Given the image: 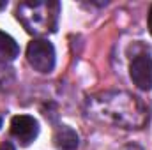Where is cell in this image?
Listing matches in <instances>:
<instances>
[{"label": "cell", "instance_id": "3957f363", "mask_svg": "<svg viewBox=\"0 0 152 150\" xmlns=\"http://www.w3.org/2000/svg\"><path fill=\"white\" fill-rule=\"evenodd\" d=\"M28 64L42 74H48L55 67V48L46 39H34L27 46Z\"/></svg>", "mask_w": 152, "mask_h": 150}, {"label": "cell", "instance_id": "277c9868", "mask_svg": "<svg viewBox=\"0 0 152 150\" xmlns=\"http://www.w3.org/2000/svg\"><path fill=\"white\" fill-rule=\"evenodd\" d=\"M11 134L23 145H30L39 134L37 120L30 115H16L11 120Z\"/></svg>", "mask_w": 152, "mask_h": 150}, {"label": "cell", "instance_id": "6da1fadb", "mask_svg": "<svg viewBox=\"0 0 152 150\" xmlns=\"http://www.w3.org/2000/svg\"><path fill=\"white\" fill-rule=\"evenodd\" d=\"M97 103L101 104L103 118L113 122L115 125L133 129L145 124L147 111L140 99L134 95H129L126 92H113L103 95L101 99H97Z\"/></svg>", "mask_w": 152, "mask_h": 150}, {"label": "cell", "instance_id": "ba28073f", "mask_svg": "<svg viewBox=\"0 0 152 150\" xmlns=\"http://www.w3.org/2000/svg\"><path fill=\"white\" fill-rule=\"evenodd\" d=\"M120 150H143L140 145H136V143H129V145H126V147H122Z\"/></svg>", "mask_w": 152, "mask_h": 150}, {"label": "cell", "instance_id": "30bf717a", "mask_svg": "<svg viewBox=\"0 0 152 150\" xmlns=\"http://www.w3.org/2000/svg\"><path fill=\"white\" fill-rule=\"evenodd\" d=\"M0 150H14V147H12L9 141H2V143H0Z\"/></svg>", "mask_w": 152, "mask_h": 150}, {"label": "cell", "instance_id": "9c48e42d", "mask_svg": "<svg viewBox=\"0 0 152 150\" xmlns=\"http://www.w3.org/2000/svg\"><path fill=\"white\" fill-rule=\"evenodd\" d=\"M147 25H149V32H151V36H152V5H151V9H149V14H147Z\"/></svg>", "mask_w": 152, "mask_h": 150}, {"label": "cell", "instance_id": "7c38bea8", "mask_svg": "<svg viewBox=\"0 0 152 150\" xmlns=\"http://www.w3.org/2000/svg\"><path fill=\"white\" fill-rule=\"evenodd\" d=\"M0 127H2V117H0Z\"/></svg>", "mask_w": 152, "mask_h": 150}, {"label": "cell", "instance_id": "52a82bcc", "mask_svg": "<svg viewBox=\"0 0 152 150\" xmlns=\"http://www.w3.org/2000/svg\"><path fill=\"white\" fill-rule=\"evenodd\" d=\"M20 55V46L9 34L0 30V60H14Z\"/></svg>", "mask_w": 152, "mask_h": 150}, {"label": "cell", "instance_id": "8fae6325", "mask_svg": "<svg viewBox=\"0 0 152 150\" xmlns=\"http://www.w3.org/2000/svg\"><path fill=\"white\" fill-rule=\"evenodd\" d=\"M5 7H7V2H5V0H0V11L5 9Z\"/></svg>", "mask_w": 152, "mask_h": 150}, {"label": "cell", "instance_id": "8992f818", "mask_svg": "<svg viewBox=\"0 0 152 150\" xmlns=\"http://www.w3.org/2000/svg\"><path fill=\"white\" fill-rule=\"evenodd\" d=\"M80 143L78 133L69 125H60L53 133V145L57 150H76Z\"/></svg>", "mask_w": 152, "mask_h": 150}, {"label": "cell", "instance_id": "5b68a950", "mask_svg": "<svg viewBox=\"0 0 152 150\" xmlns=\"http://www.w3.org/2000/svg\"><path fill=\"white\" fill-rule=\"evenodd\" d=\"M133 83L142 90H152V58L149 55H138L129 66Z\"/></svg>", "mask_w": 152, "mask_h": 150}, {"label": "cell", "instance_id": "7a4b0ae2", "mask_svg": "<svg viewBox=\"0 0 152 150\" xmlns=\"http://www.w3.org/2000/svg\"><path fill=\"white\" fill-rule=\"evenodd\" d=\"M60 14L58 2H23L16 9V18L30 34L55 32Z\"/></svg>", "mask_w": 152, "mask_h": 150}]
</instances>
